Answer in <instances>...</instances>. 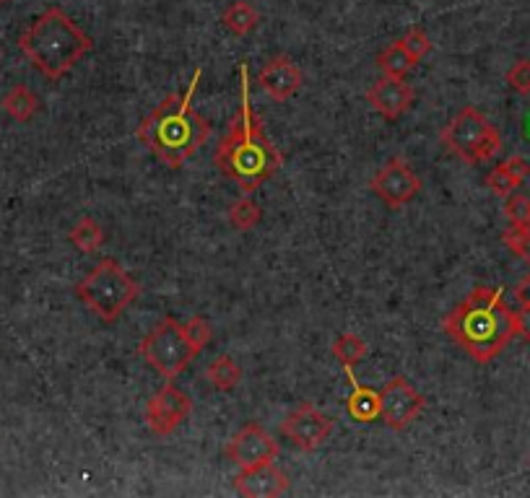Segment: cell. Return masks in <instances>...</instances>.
Segmentation results:
<instances>
[{
	"instance_id": "603a6c76",
	"label": "cell",
	"mask_w": 530,
	"mask_h": 498,
	"mask_svg": "<svg viewBox=\"0 0 530 498\" xmlns=\"http://www.w3.org/2000/svg\"><path fill=\"white\" fill-rule=\"evenodd\" d=\"M227 216H229V224H232L237 231H250L260 224L258 203L247 198V195H242L240 200H234V203L229 205Z\"/></svg>"
},
{
	"instance_id": "484cf974",
	"label": "cell",
	"mask_w": 530,
	"mask_h": 498,
	"mask_svg": "<svg viewBox=\"0 0 530 498\" xmlns=\"http://www.w3.org/2000/svg\"><path fill=\"white\" fill-rule=\"evenodd\" d=\"M401 45L416 63H421V60L432 52V39L427 37V32H424L421 26H411V29L401 37Z\"/></svg>"
},
{
	"instance_id": "5b68a950",
	"label": "cell",
	"mask_w": 530,
	"mask_h": 498,
	"mask_svg": "<svg viewBox=\"0 0 530 498\" xmlns=\"http://www.w3.org/2000/svg\"><path fill=\"white\" fill-rule=\"evenodd\" d=\"M76 296L99 320L112 325L136 301L138 283L123 265H117L115 260H102L78 283Z\"/></svg>"
},
{
	"instance_id": "ffe728a7",
	"label": "cell",
	"mask_w": 530,
	"mask_h": 498,
	"mask_svg": "<svg viewBox=\"0 0 530 498\" xmlns=\"http://www.w3.org/2000/svg\"><path fill=\"white\" fill-rule=\"evenodd\" d=\"M206 379L211 382V387L219 392H232L242 379L240 364L232 356H219L214 358L206 369Z\"/></svg>"
},
{
	"instance_id": "d6986e66",
	"label": "cell",
	"mask_w": 530,
	"mask_h": 498,
	"mask_svg": "<svg viewBox=\"0 0 530 498\" xmlns=\"http://www.w3.org/2000/svg\"><path fill=\"white\" fill-rule=\"evenodd\" d=\"M414 65H419V63H416V60L411 58L406 50H403L401 39L385 47V50H380V55H377V68L382 71V76L406 78L408 73L414 71Z\"/></svg>"
},
{
	"instance_id": "5bb4252c",
	"label": "cell",
	"mask_w": 530,
	"mask_h": 498,
	"mask_svg": "<svg viewBox=\"0 0 530 498\" xmlns=\"http://www.w3.org/2000/svg\"><path fill=\"white\" fill-rule=\"evenodd\" d=\"M258 86L273 102H286L302 89V71L289 55H276L260 68Z\"/></svg>"
},
{
	"instance_id": "9a60e30c",
	"label": "cell",
	"mask_w": 530,
	"mask_h": 498,
	"mask_svg": "<svg viewBox=\"0 0 530 498\" xmlns=\"http://www.w3.org/2000/svg\"><path fill=\"white\" fill-rule=\"evenodd\" d=\"M414 89L408 86L406 78H390L382 76L380 81H375L367 91V102L372 104L377 115H382L385 120H398L411 104H414Z\"/></svg>"
},
{
	"instance_id": "3957f363",
	"label": "cell",
	"mask_w": 530,
	"mask_h": 498,
	"mask_svg": "<svg viewBox=\"0 0 530 498\" xmlns=\"http://www.w3.org/2000/svg\"><path fill=\"white\" fill-rule=\"evenodd\" d=\"M201 76L203 71L198 68L190 78L188 89L182 94L167 96L136 130L138 141L169 169H177V166L193 159L206 146L211 130H214L211 122L198 115L193 107V96Z\"/></svg>"
},
{
	"instance_id": "4fadbf2b",
	"label": "cell",
	"mask_w": 530,
	"mask_h": 498,
	"mask_svg": "<svg viewBox=\"0 0 530 498\" xmlns=\"http://www.w3.org/2000/svg\"><path fill=\"white\" fill-rule=\"evenodd\" d=\"M234 491L247 498L281 496L289 491V475L276 462H265V465L240 470L234 475Z\"/></svg>"
},
{
	"instance_id": "8992f818",
	"label": "cell",
	"mask_w": 530,
	"mask_h": 498,
	"mask_svg": "<svg viewBox=\"0 0 530 498\" xmlns=\"http://www.w3.org/2000/svg\"><path fill=\"white\" fill-rule=\"evenodd\" d=\"M442 143L453 156L466 164H481L499 154L502 135L476 107H463L453 122L442 130Z\"/></svg>"
},
{
	"instance_id": "4316f807",
	"label": "cell",
	"mask_w": 530,
	"mask_h": 498,
	"mask_svg": "<svg viewBox=\"0 0 530 498\" xmlns=\"http://www.w3.org/2000/svg\"><path fill=\"white\" fill-rule=\"evenodd\" d=\"M185 335H188L190 345H193L198 353L214 340V330H211V325H208L203 317H193V320L185 322Z\"/></svg>"
},
{
	"instance_id": "83f0119b",
	"label": "cell",
	"mask_w": 530,
	"mask_h": 498,
	"mask_svg": "<svg viewBox=\"0 0 530 498\" xmlns=\"http://www.w3.org/2000/svg\"><path fill=\"white\" fill-rule=\"evenodd\" d=\"M507 86L515 94L528 96L530 94V60H515L507 71Z\"/></svg>"
},
{
	"instance_id": "f546056e",
	"label": "cell",
	"mask_w": 530,
	"mask_h": 498,
	"mask_svg": "<svg viewBox=\"0 0 530 498\" xmlns=\"http://www.w3.org/2000/svg\"><path fill=\"white\" fill-rule=\"evenodd\" d=\"M515 332L520 340L530 343V304H520V309L515 312Z\"/></svg>"
},
{
	"instance_id": "7a4b0ae2",
	"label": "cell",
	"mask_w": 530,
	"mask_h": 498,
	"mask_svg": "<svg viewBox=\"0 0 530 498\" xmlns=\"http://www.w3.org/2000/svg\"><path fill=\"white\" fill-rule=\"evenodd\" d=\"M445 332L476 364H492L518 338L515 309L507 307L505 288H473L458 307L450 309L445 317Z\"/></svg>"
},
{
	"instance_id": "ba28073f",
	"label": "cell",
	"mask_w": 530,
	"mask_h": 498,
	"mask_svg": "<svg viewBox=\"0 0 530 498\" xmlns=\"http://www.w3.org/2000/svg\"><path fill=\"white\" fill-rule=\"evenodd\" d=\"M427 405V397L416 390L403 374L390 379L380 390V418L393 431H403L408 423H414Z\"/></svg>"
},
{
	"instance_id": "52a82bcc",
	"label": "cell",
	"mask_w": 530,
	"mask_h": 498,
	"mask_svg": "<svg viewBox=\"0 0 530 498\" xmlns=\"http://www.w3.org/2000/svg\"><path fill=\"white\" fill-rule=\"evenodd\" d=\"M138 356H143V361L154 371H159L167 382H175L182 371L193 364L198 351L190 345L188 335H185V325L177 322L175 317H164V320L141 340Z\"/></svg>"
},
{
	"instance_id": "d6a6232c",
	"label": "cell",
	"mask_w": 530,
	"mask_h": 498,
	"mask_svg": "<svg viewBox=\"0 0 530 498\" xmlns=\"http://www.w3.org/2000/svg\"><path fill=\"white\" fill-rule=\"evenodd\" d=\"M3 3H6V0H0V8H3Z\"/></svg>"
},
{
	"instance_id": "277c9868",
	"label": "cell",
	"mask_w": 530,
	"mask_h": 498,
	"mask_svg": "<svg viewBox=\"0 0 530 498\" xmlns=\"http://www.w3.org/2000/svg\"><path fill=\"white\" fill-rule=\"evenodd\" d=\"M19 47L47 81H60L94 50V42L63 8L52 6L21 32Z\"/></svg>"
},
{
	"instance_id": "9c48e42d",
	"label": "cell",
	"mask_w": 530,
	"mask_h": 498,
	"mask_svg": "<svg viewBox=\"0 0 530 498\" xmlns=\"http://www.w3.org/2000/svg\"><path fill=\"white\" fill-rule=\"evenodd\" d=\"M369 190L375 192L388 208H403L421 192V179L406 159L393 156L388 164L377 169V174L369 182Z\"/></svg>"
},
{
	"instance_id": "f1b7e54d",
	"label": "cell",
	"mask_w": 530,
	"mask_h": 498,
	"mask_svg": "<svg viewBox=\"0 0 530 498\" xmlns=\"http://www.w3.org/2000/svg\"><path fill=\"white\" fill-rule=\"evenodd\" d=\"M505 216L510 224H530V198L525 195H507Z\"/></svg>"
},
{
	"instance_id": "44dd1931",
	"label": "cell",
	"mask_w": 530,
	"mask_h": 498,
	"mask_svg": "<svg viewBox=\"0 0 530 498\" xmlns=\"http://www.w3.org/2000/svg\"><path fill=\"white\" fill-rule=\"evenodd\" d=\"M330 351H333V356L338 358V364L346 371L354 369L356 364H362L364 356H367V343H364L359 335H354V332H343V335H338Z\"/></svg>"
},
{
	"instance_id": "4dcf8cb0",
	"label": "cell",
	"mask_w": 530,
	"mask_h": 498,
	"mask_svg": "<svg viewBox=\"0 0 530 498\" xmlns=\"http://www.w3.org/2000/svg\"><path fill=\"white\" fill-rule=\"evenodd\" d=\"M505 161L510 164L512 174H515V177H518L520 182H525V179L530 177V164L523 159V156H510V159H505Z\"/></svg>"
},
{
	"instance_id": "cb8c5ba5",
	"label": "cell",
	"mask_w": 530,
	"mask_h": 498,
	"mask_svg": "<svg viewBox=\"0 0 530 498\" xmlns=\"http://www.w3.org/2000/svg\"><path fill=\"white\" fill-rule=\"evenodd\" d=\"M523 185L515 174H512L510 164L507 161H502V164H497L492 169V172L486 174V187L497 195V198H507V195H512V192L518 190V187Z\"/></svg>"
},
{
	"instance_id": "7c38bea8",
	"label": "cell",
	"mask_w": 530,
	"mask_h": 498,
	"mask_svg": "<svg viewBox=\"0 0 530 498\" xmlns=\"http://www.w3.org/2000/svg\"><path fill=\"white\" fill-rule=\"evenodd\" d=\"M190 410H193V403H190L188 392H182L180 387L169 382L146 405V426L156 436H169L188 418Z\"/></svg>"
},
{
	"instance_id": "1f68e13d",
	"label": "cell",
	"mask_w": 530,
	"mask_h": 498,
	"mask_svg": "<svg viewBox=\"0 0 530 498\" xmlns=\"http://www.w3.org/2000/svg\"><path fill=\"white\" fill-rule=\"evenodd\" d=\"M515 296H518L520 304H530V275L525 278L523 283L518 286V291H515Z\"/></svg>"
},
{
	"instance_id": "6da1fadb",
	"label": "cell",
	"mask_w": 530,
	"mask_h": 498,
	"mask_svg": "<svg viewBox=\"0 0 530 498\" xmlns=\"http://www.w3.org/2000/svg\"><path fill=\"white\" fill-rule=\"evenodd\" d=\"M214 161L219 172L237 182L245 195H253L284 164V156L278 154V148L265 135L263 122L255 115L247 63H240V112L229 125V133L221 138Z\"/></svg>"
},
{
	"instance_id": "7402d4cb",
	"label": "cell",
	"mask_w": 530,
	"mask_h": 498,
	"mask_svg": "<svg viewBox=\"0 0 530 498\" xmlns=\"http://www.w3.org/2000/svg\"><path fill=\"white\" fill-rule=\"evenodd\" d=\"M68 239H71L73 247H78L84 255H94L99 247L104 244V229L102 226L94 221V218H81L76 226L71 229V234H68Z\"/></svg>"
},
{
	"instance_id": "e0dca14e",
	"label": "cell",
	"mask_w": 530,
	"mask_h": 498,
	"mask_svg": "<svg viewBox=\"0 0 530 498\" xmlns=\"http://www.w3.org/2000/svg\"><path fill=\"white\" fill-rule=\"evenodd\" d=\"M221 24L227 26L234 37H247V34H253L255 29H258L260 16L258 11H255L253 3H247V0H234L232 6L221 13Z\"/></svg>"
},
{
	"instance_id": "2e32d148",
	"label": "cell",
	"mask_w": 530,
	"mask_h": 498,
	"mask_svg": "<svg viewBox=\"0 0 530 498\" xmlns=\"http://www.w3.org/2000/svg\"><path fill=\"white\" fill-rule=\"evenodd\" d=\"M346 379L351 384V395L346 400V410L356 423H372L380 418V392L362 384L354 377V369H346Z\"/></svg>"
},
{
	"instance_id": "d4e9b609",
	"label": "cell",
	"mask_w": 530,
	"mask_h": 498,
	"mask_svg": "<svg viewBox=\"0 0 530 498\" xmlns=\"http://www.w3.org/2000/svg\"><path fill=\"white\" fill-rule=\"evenodd\" d=\"M502 242L510 247V252L520 257V260L530 262V224H510L502 234Z\"/></svg>"
},
{
	"instance_id": "8fae6325",
	"label": "cell",
	"mask_w": 530,
	"mask_h": 498,
	"mask_svg": "<svg viewBox=\"0 0 530 498\" xmlns=\"http://www.w3.org/2000/svg\"><path fill=\"white\" fill-rule=\"evenodd\" d=\"M224 454H227V460L240 467V470H250V467H258L265 465V462L276 460L278 444L263 426L247 423L245 428H240V431L227 441Z\"/></svg>"
},
{
	"instance_id": "ac0fdd59",
	"label": "cell",
	"mask_w": 530,
	"mask_h": 498,
	"mask_svg": "<svg viewBox=\"0 0 530 498\" xmlns=\"http://www.w3.org/2000/svg\"><path fill=\"white\" fill-rule=\"evenodd\" d=\"M0 107H3V112H6L11 120L29 122L34 115H37L39 99L32 89H26V86H13V89L3 96Z\"/></svg>"
},
{
	"instance_id": "30bf717a",
	"label": "cell",
	"mask_w": 530,
	"mask_h": 498,
	"mask_svg": "<svg viewBox=\"0 0 530 498\" xmlns=\"http://www.w3.org/2000/svg\"><path fill=\"white\" fill-rule=\"evenodd\" d=\"M281 434L302 452H315L333 434V418H328L323 410H317L312 403H299L281 421Z\"/></svg>"
}]
</instances>
